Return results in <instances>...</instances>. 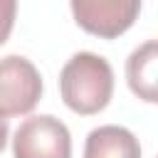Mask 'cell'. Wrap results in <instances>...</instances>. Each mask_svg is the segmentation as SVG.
<instances>
[{
    "label": "cell",
    "mask_w": 158,
    "mask_h": 158,
    "mask_svg": "<svg viewBox=\"0 0 158 158\" xmlns=\"http://www.w3.org/2000/svg\"><path fill=\"white\" fill-rule=\"evenodd\" d=\"M59 91L64 104L81 114H99L114 94V72L109 62L91 52H77L59 74Z\"/></svg>",
    "instance_id": "cell-1"
},
{
    "label": "cell",
    "mask_w": 158,
    "mask_h": 158,
    "mask_svg": "<svg viewBox=\"0 0 158 158\" xmlns=\"http://www.w3.org/2000/svg\"><path fill=\"white\" fill-rule=\"evenodd\" d=\"M12 153L15 158H72L69 128L49 114L25 118L15 131Z\"/></svg>",
    "instance_id": "cell-2"
},
{
    "label": "cell",
    "mask_w": 158,
    "mask_h": 158,
    "mask_svg": "<svg viewBox=\"0 0 158 158\" xmlns=\"http://www.w3.org/2000/svg\"><path fill=\"white\" fill-rule=\"evenodd\" d=\"M0 77H2L0 79V84H2V94H0L2 118L32 111L42 96V79H40V72L35 69V64L25 57L10 54L2 59Z\"/></svg>",
    "instance_id": "cell-3"
},
{
    "label": "cell",
    "mask_w": 158,
    "mask_h": 158,
    "mask_svg": "<svg viewBox=\"0 0 158 158\" xmlns=\"http://www.w3.org/2000/svg\"><path fill=\"white\" fill-rule=\"evenodd\" d=\"M72 12L79 27L99 37H118L141 12L136 0H72Z\"/></svg>",
    "instance_id": "cell-4"
},
{
    "label": "cell",
    "mask_w": 158,
    "mask_h": 158,
    "mask_svg": "<svg viewBox=\"0 0 158 158\" xmlns=\"http://www.w3.org/2000/svg\"><path fill=\"white\" fill-rule=\"evenodd\" d=\"M126 81L141 101L158 104V40H148L128 54Z\"/></svg>",
    "instance_id": "cell-5"
},
{
    "label": "cell",
    "mask_w": 158,
    "mask_h": 158,
    "mask_svg": "<svg viewBox=\"0 0 158 158\" xmlns=\"http://www.w3.org/2000/svg\"><path fill=\"white\" fill-rule=\"evenodd\" d=\"M84 158H141V146L128 128L109 123L86 136Z\"/></svg>",
    "instance_id": "cell-6"
}]
</instances>
